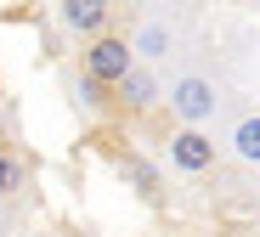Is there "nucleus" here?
<instances>
[{"mask_svg": "<svg viewBox=\"0 0 260 237\" xmlns=\"http://www.w3.org/2000/svg\"><path fill=\"white\" fill-rule=\"evenodd\" d=\"M232 153H238L243 164H260V113H243V119L232 124Z\"/></svg>", "mask_w": 260, "mask_h": 237, "instance_id": "nucleus-6", "label": "nucleus"}, {"mask_svg": "<svg viewBox=\"0 0 260 237\" xmlns=\"http://www.w3.org/2000/svg\"><path fill=\"white\" fill-rule=\"evenodd\" d=\"M130 68H136V51H130V40L124 34H96V40H85V79L113 90Z\"/></svg>", "mask_w": 260, "mask_h": 237, "instance_id": "nucleus-1", "label": "nucleus"}, {"mask_svg": "<svg viewBox=\"0 0 260 237\" xmlns=\"http://www.w3.org/2000/svg\"><path fill=\"white\" fill-rule=\"evenodd\" d=\"M130 51H142V57H164V51H170V28H164V23H147V28L136 34V45H130Z\"/></svg>", "mask_w": 260, "mask_h": 237, "instance_id": "nucleus-7", "label": "nucleus"}, {"mask_svg": "<svg viewBox=\"0 0 260 237\" xmlns=\"http://www.w3.org/2000/svg\"><path fill=\"white\" fill-rule=\"evenodd\" d=\"M113 90H119V102H124L130 113H147V108H153V102L164 96V90H158V79H153V68H142V62L130 68V74H124V79H119Z\"/></svg>", "mask_w": 260, "mask_h": 237, "instance_id": "nucleus-5", "label": "nucleus"}, {"mask_svg": "<svg viewBox=\"0 0 260 237\" xmlns=\"http://www.w3.org/2000/svg\"><path fill=\"white\" fill-rule=\"evenodd\" d=\"M170 164H176L181 175L215 170V136L209 130H176V136H170Z\"/></svg>", "mask_w": 260, "mask_h": 237, "instance_id": "nucleus-3", "label": "nucleus"}, {"mask_svg": "<svg viewBox=\"0 0 260 237\" xmlns=\"http://www.w3.org/2000/svg\"><path fill=\"white\" fill-rule=\"evenodd\" d=\"M215 108H221V90H215V79L204 74H187L170 85V113L181 119V130H204L215 119Z\"/></svg>", "mask_w": 260, "mask_h": 237, "instance_id": "nucleus-2", "label": "nucleus"}, {"mask_svg": "<svg viewBox=\"0 0 260 237\" xmlns=\"http://www.w3.org/2000/svg\"><path fill=\"white\" fill-rule=\"evenodd\" d=\"M17 186H23V164H17L6 147H0V198H12Z\"/></svg>", "mask_w": 260, "mask_h": 237, "instance_id": "nucleus-8", "label": "nucleus"}, {"mask_svg": "<svg viewBox=\"0 0 260 237\" xmlns=\"http://www.w3.org/2000/svg\"><path fill=\"white\" fill-rule=\"evenodd\" d=\"M62 23L85 40H96V34H113V6L108 0H62Z\"/></svg>", "mask_w": 260, "mask_h": 237, "instance_id": "nucleus-4", "label": "nucleus"}]
</instances>
